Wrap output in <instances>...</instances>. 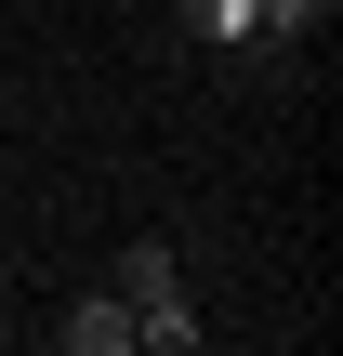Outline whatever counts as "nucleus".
Returning <instances> with one entry per match:
<instances>
[{
	"label": "nucleus",
	"mask_w": 343,
	"mask_h": 356,
	"mask_svg": "<svg viewBox=\"0 0 343 356\" xmlns=\"http://www.w3.org/2000/svg\"><path fill=\"white\" fill-rule=\"evenodd\" d=\"M106 291L132 304V343H159V356H198V304H185V251H172V238H132V251L106 264Z\"/></svg>",
	"instance_id": "obj_1"
},
{
	"label": "nucleus",
	"mask_w": 343,
	"mask_h": 356,
	"mask_svg": "<svg viewBox=\"0 0 343 356\" xmlns=\"http://www.w3.org/2000/svg\"><path fill=\"white\" fill-rule=\"evenodd\" d=\"M53 343H66V356H132V304H119V291H93V304H66V317H53Z\"/></svg>",
	"instance_id": "obj_2"
},
{
	"label": "nucleus",
	"mask_w": 343,
	"mask_h": 356,
	"mask_svg": "<svg viewBox=\"0 0 343 356\" xmlns=\"http://www.w3.org/2000/svg\"><path fill=\"white\" fill-rule=\"evenodd\" d=\"M343 0H251V40H238V53H264V66H278V53H291V40H304V26H330Z\"/></svg>",
	"instance_id": "obj_3"
},
{
	"label": "nucleus",
	"mask_w": 343,
	"mask_h": 356,
	"mask_svg": "<svg viewBox=\"0 0 343 356\" xmlns=\"http://www.w3.org/2000/svg\"><path fill=\"white\" fill-rule=\"evenodd\" d=\"M185 26H198L212 53H238V40H251V0H185Z\"/></svg>",
	"instance_id": "obj_4"
}]
</instances>
